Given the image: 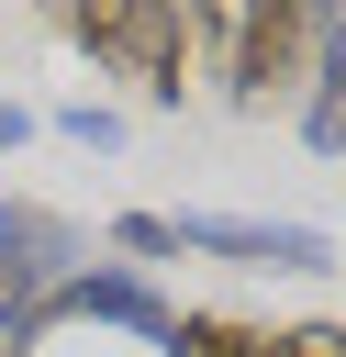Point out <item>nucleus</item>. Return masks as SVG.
Listing matches in <instances>:
<instances>
[{
    "label": "nucleus",
    "instance_id": "obj_1",
    "mask_svg": "<svg viewBox=\"0 0 346 357\" xmlns=\"http://www.w3.org/2000/svg\"><path fill=\"white\" fill-rule=\"evenodd\" d=\"M190 45H212V78L234 112H257L268 89H301L313 67V0H246V11H190Z\"/></svg>",
    "mask_w": 346,
    "mask_h": 357
},
{
    "label": "nucleus",
    "instance_id": "obj_2",
    "mask_svg": "<svg viewBox=\"0 0 346 357\" xmlns=\"http://www.w3.org/2000/svg\"><path fill=\"white\" fill-rule=\"evenodd\" d=\"M67 33H78L123 89H145L156 112L190 100V11H179V0H89V11H67Z\"/></svg>",
    "mask_w": 346,
    "mask_h": 357
},
{
    "label": "nucleus",
    "instance_id": "obj_3",
    "mask_svg": "<svg viewBox=\"0 0 346 357\" xmlns=\"http://www.w3.org/2000/svg\"><path fill=\"white\" fill-rule=\"evenodd\" d=\"M45 324H123V335H145V346H167V335H179V312H167L134 268H67V279L22 312V346H33Z\"/></svg>",
    "mask_w": 346,
    "mask_h": 357
},
{
    "label": "nucleus",
    "instance_id": "obj_4",
    "mask_svg": "<svg viewBox=\"0 0 346 357\" xmlns=\"http://www.w3.org/2000/svg\"><path fill=\"white\" fill-rule=\"evenodd\" d=\"M167 223H179V245L234 257V268H279V279H324L335 268V245L313 223H257V212H167Z\"/></svg>",
    "mask_w": 346,
    "mask_h": 357
},
{
    "label": "nucleus",
    "instance_id": "obj_5",
    "mask_svg": "<svg viewBox=\"0 0 346 357\" xmlns=\"http://www.w3.org/2000/svg\"><path fill=\"white\" fill-rule=\"evenodd\" d=\"M301 145L346 156V0L313 11V67H301Z\"/></svg>",
    "mask_w": 346,
    "mask_h": 357
},
{
    "label": "nucleus",
    "instance_id": "obj_6",
    "mask_svg": "<svg viewBox=\"0 0 346 357\" xmlns=\"http://www.w3.org/2000/svg\"><path fill=\"white\" fill-rule=\"evenodd\" d=\"M268 335L257 324H223V312H179V335H167V357H257Z\"/></svg>",
    "mask_w": 346,
    "mask_h": 357
},
{
    "label": "nucleus",
    "instance_id": "obj_7",
    "mask_svg": "<svg viewBox=\"0 0 346 357\" xmlns=\"http://www.w3.org/2000/svg\"><path fill=\"white\" fill-rule=\"evenodd\" d=\"M56 134H67V145H89V156H112V145H123V112H100V100H67V112H56Z\"/></svg>",
    "mask_w": 346,
    "mask_h": 357
},
{
    "label": "nucleus",
    "instance_id": "obj_8",
    "mask_svg": "<svg viewBox=\"0 0 346 357\" xmlns=\"http://www.w3.org/2000/svg\"><path fill=\"white\" fill-rule=\"evenodd\" d=\"M112 245H123V257H179V223H167V212H123Z\"/></svg>",
    "mask_w": 346,
    "mask_h": 357
},
{
    "label": "nucleus",
    "instance_id": "obj_9",
    "mask_svg": "<svg viewBox=\"0 0 346 357\" xmlns=\"http://www.w3.org/2000/svg\"><path fill=\"white\" fill-rule=\"evenodd\" d=\"M257 357H346V324H290V335H268Z\"/></svg>",
    "mask_w": 346,
    "mask_h": 357
},
{
    "label": "nucleus",
    "instance_id": "obj_10",
    "mask_svg": "<svg viewBox=\"0 0 346 357\" xmlns=\"http://www.w3.org/2000/svg\"><path fill=\"white\" fill-rule=\"evenodd\" d=\"M22 134H33V112H22V100H0V145H22Z\"/></svg>",
    "mask_w": 346,
    "mask_h": 357
}]
</instances>
